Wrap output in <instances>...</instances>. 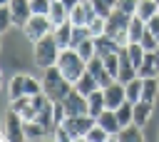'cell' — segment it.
<instances>
[{
	"label": "cell",
	"mask_w": 159,
	"mask_h": 142,
	"mask_svg": "<svg viewBox=\"0 0 159 142\" xmlns=\"http://www.w3.org/2000/svg\"><path fill=\"white\" fill-rule=\"evenodd\" d=\"M10 25H15L12 22V12H10V5H0V30L5 32Z\"/></svg>",
	"instance_id": "36"
},
{
	"label": "cell",
	"mask_w": 159,
	"mask_h": 142,
	"mask_svg": "<svg viewBox=\"0 0 159 142\" xmlns=\"http://www.w3.org/2000/svg\"><path fill=\"white\" fill-rule=\"evenodd\" d=\"M92 5H94V10H97L102 17H107V15L117 7V0H92Z\"/></svg>",
	"instance_id": "34"
},
{
	"label": "cell",
	"mask_w": 159,
	"mask_h": 142,
	"mask_svg": "<svg viewBox=\"0 0 159 142\" xmlns=\"http://www.w3.org/2000/svg\"><path fill=\"white\" fill-rule=\"evenodd\" d=\"M35 45V65L37 67H42V70H47V67H55L57 65V57H60V42L55 40V35L50 32V35H45V37H40L37 42H32Z\"/></svg>",
	"instance_id": "3"
},
{
	"label": "cell",
	"mask_w": 159,
	"mask_h": 142,
	"mask_svg": "<svg viewBox=\"0 0 159 142\" xmlns=\"http://www.w3.org/2000/svg\"><path fill=\"white\" fill-rule=\"evenodd\" d=\"M84 140H89V142H104V140H112V135L104 130V127H99V125H94L89 132H87V137Z\"/></svg>",
	"instance_id": "33"
},
{
	"label": "cell",
	"mask_w": 159,
	"mask_h": 142,
	"mask_svg": "<svg viewBox=\"0 0 159 142\" xmlns=\"http://www.w3.org/2000/svg\"><path fill=\"white\" fill-rule=\"evenodd\" d=\"M0 140H2V142H20V140H25V120H22L15 110H7V112H5Z\"/></svg>",
	"instance_id": "4"
},
{
	"label": "cell",
	"mask_w": 159,
	"mask_h": 142,
	"mask_svg": "<svg viewBox=\"0 0 159 142\" xmlns=\"http://www.w3.org/2000/svg\"><path fill=\"white\" fill-rule=\"evenodd\" d=\"M104 27H107V17H102L99 12L87 22V30H89V35L92 37H99V35H104Z\"/></svg>",
	"instance_id": "31"
},
{
	"label": "cell",
	"mask_w": 159,
	"mask_h": 142,
	"mask_svg": "<svg viewBox=\"0 0 159 142\" xmlns=\"http://www.w3.org/2000/svg\"><path fill=\"white\" fill-rule=\"evenodd\" d=\"M114 140H122V142H142L144 140V132H142V127L139 125H127V127H122L119 132H117V137Z\"/></svg>",
	"instance_id": "21"
},
{
	"label": "cell",
	"mask_w": 159,
	"mask_h": 142,
	"mask_svg": "<svg viewBox=\"0 0 159 142\" xmlns=\"http://www.w3.org/2000/svg\"><path fill=\"white\" fill-rule=\"evenodd\" d=\"M129 20H132V15H127V12H122L119 7H114V10L107 15V27H104V32H107V35H112V37H117V35L127 32Z\"/></svg>",
	"instance_id": "9"
},
{
	"label": "cell",
	"mask_w": 159,
	"mask_h": 142,
	"mask_svg": "<svg viewBox=\"0 0 159 142\" xmlns=\"http://www.w3.org/2000/svg\"><path fill=\"white\" fill-rule=\"evenodd\" d=\"M50 5H52V0H30L32 15H47L50 12Z\"/></svg>",
	"instance_id": "37"
},
{
	"label": "cell",
	"mask_w": 159,
	"mask_h": 142,
	"mask_svg": "<svg viewBox=\"0 0 159 142\" xmlns=\"http://www.w3.org/2000/svg\"><path fill=\"white\" fill-rule=\"evenodd\" d=\"M10 12H12V22H15L17 27H25V22L32 17L30 0H12V2H10Z\"/></svg>",
	"instance_id": "12"
},
{
	"label": "cell",
	"mask_w": 159,
	"mask_h": 142,
	"mask_svg": "<svg viewBox=\"0 0 159 142\" xmlns=\"http://www.w3.org/2000/svg\"><path fill=\"white\" fill-rule=\"evenodd\" d=\"M94 45H97V55H99V57H107V55L122 50L119 42H117V37H112V35H107V32L99 35V37H94Z\"/></svg>",
	"instance_id": "14"
},
{
	"label": "cell",
	"mask_w": 159,
	"mask_h": 142,
	"mask_svg": "<svg viewBox=\"0 0 159 142\" xmlns=\"http://www.w3.org/2000/svg\"><path fill=\"white\" fill-rule=\"evenodd\" d=\"M127 52H129V60L134 62V67H137V72H139V65L144 62V57H147V50H144L139 42H129V45H127Z\"/></svg>",
	"instance_id": "30"
},
{
	"label": "cell",
	"mask_w": 159,
	"mask_h": 142,
	"mask_svg": "<svg viewBox=\"0 0 159 142\" xmlns=\"http://www.w3.org/2000/svg\"><path fill=\"white\" fill-rule=\"evenodd\" d=\"M72 30H75V25L67 20V22H62V25H57L55 30H52V35H55V40L60 42V47L65 50V47H70V42H72Z\"/></svg>",
	"instance_id": "19"
},
{
	"label": "cell",
	"mask_w": 159,
	"mask_h": 142,
	"mask_svg": "<svg viewBox=\"0 0 159 142\" xmlns=\"http://www.w3.org/2000/svg\"><path fill=\"white\" fill-rule=\"evenodd\" d=\"M65 110H67V117L70 115H89V105H87V95H82L80 90H70L67 97L62 100Z\"/></svg>",
	"instance_id": "7"
},
{
	"label": "cell",
	"mask_w": 159,
	"mask_h": 142,
	"mask_svg": "<svg viewBox=\"0 0 159 142\" xmlns=\"http://www.w3.org/2000/svg\"><path fill=\"white\" fill-rule=\"evenodd\" d=\"M159 12V2L157 0H139V5H137V15L147 22L149 17H154Z\"/></svg>",
	"instance_id": "26"
},
{
	"label": "cell",
	"mask_w": 159,
	"mask_h": 142,
	"mask_svg": "<svg viewBox=\"0 0 159 142\" xmlns=\"http://www.w3.org/2000/svg\"><path fill=\"white\" fill-rule=\"evenodd\" d=\"M102 90H104V102H107V107H109V110H117V107L127 100L124 82H119V80L109 82V85H107V87H102Z\"/></svg>",
	"instance_id": "11"
},
{
	"label": "cell",
	"mask_w": 159,
	"mask_h": 142,
	"mask_svg": "<svg viewBox=\"0 0 159 142\" xmlns=\"http://www.w3.org/2000/svg\"><path fill=\"white\" fill-rule=\"evenodd\" d=\"M154 60H157V72H159V50H154Z\"/></svg>",
	"instance_id": "42"
},
{
	"label": "cell",
	"mask_w": 159,
	"mask_h": 142,
	"mask_svg": "<svg viewBox=\"0 0 159 142\" xmlns=\"http://www.w3.org/2000/svg\"><path fill=\"white\" fill-rule=\"evenodd\" d=\"M75 50H77V52H80V55H82V57L89 62V60L97 55V45H94V37H92V35H89V37H84V40H82V42L75 47Z\"/></svg>",
	"instance_id": "29"
},
{
	"label": "cell",
	"mask_w": 159,
	"mask_h": 142,
	"mask_svg": "<svg viewBox=\"0 0 159 142\" xmlns=\"http://www.w3.org/2000/svg\"><path fill=\"white\" fill-rule=\"evenodd\" d=\"M47 17H50V22L57 27V25H62V22H67V20H70V7H65V2H62V0H52Z\"/></svg>",
	"instance_id": "15"
},
{
	"label": "cell",
	"mask_w": 159,
	"mask_h": 142,
	"mask_svg": "<svg viewBox=\"0 0 159 142\" xmlns=\"http://www.w3.org/2000/svg\"><path fill=\"white\" fill-rule=\"evenodd\" d=\"M84 37H89V30H87V27H75V30H72V42H70V47H77Z\"/></svg>",
	"instance_id": "39"
},
{
	"label": "cell",
	"mask_w": 159,
	"mask_h": 142,
	"mask_svg": "<svg viewBox=\"0 0 159 142\" xmlns=\"http://www.w3.org/2000/svg\"><path fill=\"white\" fill-rule=\"evenodd\" d=\"M114 112H117V120H119V125H122V127H127V125H132V122H134V102L124 100Z\"/></svg>",
	"instance_id": "25"
},
{
	"label": "cell",
	"mask_w": 159,
	"mask_h": 142,
	"mask_svg": "<svg viewBox=\"0 0 159 142\" xmlns=\"http://www.w3.org/2000/svg\"><path fill=\"white\" fill-rule=\"evenodd\" d=\"M27 75H15L10 82H7V97L10 100H17L22 95H27Z\"/></svg>",
	"instance_id": "18"
},
{
	"label": "cell",
	"mask_w": 159,
	"mask_h": 142,
	"mask_svg": "<svg viewBox=\"0 0 159 142\" xmlns=\"http://www.w3.org/2000/svg\"><path fill=\"white\" fill-rule=\"evenodd\" d=\"M87 105H89V115L92 117H99L102 110H107V102H104V90H94L92 95H87Z\"/></svg>",
	"instance_id": "20"
},
{
	"label": "cell",
	"mask_w": 159,
	"mask_h": 142,
	"mask_svg": "<svg viewBox=\"0 0 159 142\" xmlns=\"http://www.w3.org/2000/svg\"><path fill=\"white\" fill-rule=\"evenodd\" d=\"M75 85L60 72V67L55 65V67H47V70H42V92L52 100V102H57V100H65L67 97V92L72 90Z\"/></svg>",
	"instance_id": "1"
},
{
	"label": "cell",
	"mask_w": 159,
	"mask_h": 142,
	"mask_svg": "<svg viewBox=\"0 0 159 142\" xmlns=\"http://www.w3.org/2000/svg\"><path fill=\"white\" fill-rule=\"evenodd\" d=\"M139 45H142V47H144L147 52H154V50H159V40H157V37H154V35H152L149 30H147V32L142 35V40H139Z\"/></svg>",
	"instance_id": "35"
},
{
	"label": "cell",
	"mask_w": 159,
	"mask_h": 142,
	"mask_svg": "<svg viewBox=\"0 0 159 142\" xmlns=\"http://www.w3.org/2000/svg\"><path fill=\"white\" fill-rule=\"evenodd\" d=\"M124 92L129 102H139L142 100V77H134L129 82H124Z\"/></svg>",
	"instance_id": "28"
},
{
	"label": "cell",
	"mask_w": 159,
	"mask_h": 142,
	"mask_svg": "<svg viewBox=\"0 0 159 142\" xmlns=\"http://www.w3.org/2000/svg\"><path fill=\"white\" fill-rule=\"evenodd\" d=\"M147 30H149V32L159 40V12H157L154 17H149V20H147Z\"/></svg>",
	"instance_id": "40"
},
{
	"label": "cell",
	"mask_w": 159,
	"mask_h": 142,
	"mask_svg": "<svg viewBox=\"0 0 159 142\" xmlns=\"http://www.w3.org/2000/svg\"><path fill=\"white\" fill-rule=\"evenodd\" d=\"M97 125H99V127H104V130L112 135V140H114V137H117V132L122 130V125H119V120H117V112H114V110H109V107L99 112Z\"/></svg>",
	"instance_id": "13"
},
{
	"label": "cell",
	"mask_w": 159,
	"mask_h": 142,
	"mask_svg": "<svg viewBox=\"0 0 159 142\" xmlns=\"http://www.w3.org/2000/svg\"><path fill=\"white\" fill-rule=\"evenodd\" d=\"M137 5H139V0H117V7L127 15H137Z\"/></svg>",
	"instance_id": "38"
},
{
	"label": "cell",
	"mask_w": 159,
	"mask_h": 142,
	"mask_svg": "<svg viewBox=\"0 0 159 142\" xmlns=\"http://www.w3.org/2000/svg\"><path fill=\"white\" fill-rule=\"evenodd\" d=\"M50 132L37 120H25V140H45Z\"/></svg>",
	"instance_id": "23"
},
{
	"label": "cell",
	"mask_w": 159,
	"mask_h": 142,
	"mask_svg": "<svg viewBox=\"0 0 159 142\" xmlns=\"http://www.w3.org/2000/svg\"><path fill=\"white\" fill-rule=\"evenodd\" d=\"M75 90H80L82 95H92L94 90H99V82H97V77H94L92 72H84V75L75 82Z\"/></svg>",
	"instance_id": "24"
},
{
	"label": "cell",
	"mask_w": 159,
	"mask_h": 142,
	"mask_svg": "<svg viewBox=\"0 0 159 142\" xmlns=\"http://www.w3.org/2000/svg\"><path fill=\"white\" fill-rule=\"evenodd\" d=\"M62 125L67 127V132H70L72 140H84L87 132L97 125V117H92V115H70Z\"/></svg>",
	"instance_id": "5"
},
{
	"label": "cell",
	"mask_w": 159,
	"mask_h": 142,
	"mask_svg": "<svg viewBox=\"0 0 159 142\" xmlns=\"http://www.w3.org/2000/svg\"><path fill=\"white\" fill-rule=\"evenodd\" d=\"M62 2H65V7H70V10H72V7H75V5H80L82 0H62Z\"/></svg>",
	"instance_id": "41"
},
{
	"label": "cell",
	"mask_w": 159,
	"mask_h": 142,
	"mask_svg": "<svg viewBox=\"0 0 159 142\" xmlns=\"http://www.w3.org/2000/svg\"><path fill=\"white\" fill-rule=\"evenodd\" d=\"M144 32H147V22H144V20H142L139 15H132V20H129V27H127L129 42H139Z\"/></svg>",
	"instance_id": "22"
},
{
	"label": "cell",
	"mask_w": 159,
	"mask_h": 142,
	"mask_svg": "<svg viewBox=\"0 0 159 142\" xmlns=\"http://www.w3.org/2000/svg\"><path fill=\"white\" fill-rule=\"evenodd\" d=\"M94 15H97V10H94L92 0H82L80 5H75V7L70 10V22H72L75 27H87V22H89Z\"/></svg>",
	"instance_id": "8"
},
{
	"label": "cell",
	"mask_w": 159,
	"mask_h": 142,
	"mask_svg": "<svg viewBox=\"0 0 159 142\" xmlns=\"http://www.w3.org/2000/svg\"><path fill=\"white\" fill-rule=\"evenodd\" d=\"M10 110H15L22 120H35L37 117V102H35V95H22L17 100H10Z\"/></svg>",
	"instance_id": "10"
},
{
	"label": "cell",
	"mask_w": 159,
	"mask_h": 142,
	"mask_svg": "<svg viewBox=\"0 0 159 142\" xmlns=\"http://www.w3.org/2000/svg\"><path fill=\"white\" fill-rule=\"evenodd\" d=\"M139 77H159V72H157V60H154V52H147L144 62L139 65Z\"/></svg>",
	"instance_id": "27"
},
{
	"label": "cell",
	"mask_w": 159,
	"mask_h": 142,
	"mask_svg": "<svg viewBox=\"0 0 159 142\" xmlns=\"http://www.w3.org/2000/svg\"><path fill=\"white\" fill-rule=\"evenodd\" d=\"M157 2H159V0H157Z\"/></svg>",
	"instance_id": "43"
},
{
	"label": "cell",
	"mask_w": 159,
	"mask_h": 142,
	"mask_svg": "<svg viewBox=\"0 0 159 142\" xmlns=\"http://www.w3.org/2000/svg\"><path fill=\"white\" fill-rule=\"evenodd\" d=\"M152 112H154V102H147V100L134 102V125L144 127V125L152 120Z\"/></svg>",
	"instance_id": "16"
},
{
	"label": "cell",
	"mask_w": 159,
	"mask_h": 142,
	"mask_svg": "<svg viewBox=\"0 0 159 142\" xmlns=\"http://www.w3.org/2000/svg\"><path fill=\"white\" fill-rule=\"evenodd\" d=\"M57 67H60V72H62V75L75 85V82L87 72V60H84L75 47H65V50H60Z\"/></svg>",
	"instance_id": "2"
},
{
	"label": "cell",
	"mask_w": 159,
	"mask_h": 142,
	"mask_svg": "<svg viewBox=\"0 0 159 142\" xmlns=\"http://www.w3.org/2000/svg\"><path fill=\"white\" fill-rule=\"evenodd\" d=\"M104 70L117 80V75H119V52H112V55L104 57Z\"/></svg>",
	"instance_id": "32"
},
{
	"label": "cell",
	"mask_w": 159,
	"mask_h": 142,
	"mask_svg": "<svg viewBox=\"0 0 159 142\" xmlns=\"http://www.w3.org/2000/svg\"><path fill=\"white\" fill-rule=\"evenodd\" d=\"M142 100L147 102L159 100V77H142Z\"/></svg>",
	"instance_id": "17"
},
{
	"label": "cell",
	"mask_w": 159,
	"mask_h": 142,
	"mask_svg": "<svg viewBox=\"0 0 159 142\" xmlns=\"http://www.w3.org/2000/svg\"><path fill=\"white\" fill-rule=\"evenodd\" d=\"M52 30H55V25L50 22L47 15H32V17L25 22V27H22V32H25V37H27L30 42H37L40 37L50 35Z\"/></svg>",
	"instance_id": "6"
}]
</instances>
